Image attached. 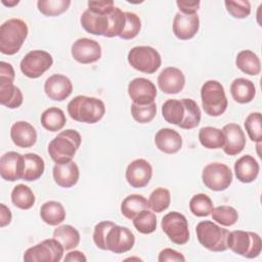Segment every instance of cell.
<instances>
[{
  "label": "cell",
  "mask_w": 262,
  "mask_h": 262,
  "mask_svg": "<svg viewBox=\"0 0 262 262\" xmlns=\"http://www.w3.org/2000/svg\"><path fill=\"white\" fill-rule=\"evenodd\" d=\"M93 242L98 249L123 254L133 248L135 236L128 227L117 225L113 221H101L94 227Z\"/></svg>",
  "instance_id": "1"
},
{
  "label": "cell",
  "mask_w": 262,
  "mask_h": 262,
  "mask_svg": "<svg viewBox=\"0 0 262 262\" xmlns=\"http://www.w3.org/2000/svg\"><path fill=\"white\" fill-rule=\"evenodd\" d=\"M80 23L89 34L113 38L122 34L126 16L125 12L116 6L108 13H96L86 9L80 17Z\"/></svg>",
  "instance_id": "2"
},
{
  "label": "cell",
  "mask_w": 262,
  "mask_h": 262,
  "mask_svg": "<svg viewBox=\"0 0 262 262\" xmlns=\"http://www.w3.org/2000/svg\"><path fill=\"white\" fill-rule=\"evenodd\" d=\"M162 116L167 123L189 130L199 126L202 114L194 100L184 98L166 100L162 105Z\"/></svg>",
  "instance_id": "3"
},
{
  "label": "cell",
  "mask_w": 262,
  "mask_h": 262,
  "mask_svg": "<svg viewBox=\"0 0 262 262\" xmlns=\"http://www.w3.org/2000/svg\"><path fill=\"white\" fill-rule=\"evenodd\" d=\"M68 114L77 122L95 124L105 114V105L102 100L96 97L78 95L68 103Z\"/></svg>",
  "instance_id": "4"
},
{
  "label": "cell",
  "mask_w": 262,
  "mask_h": 262,
  "mask_svg": "<svg viewBox=\"0 0 262 262\" xmlns=\"http://www.w3.org/2000/svg\"><path fill=\"white\" fill-rule=\"evenodd\" d=\"M82 142L81 135L74 129H67L55 136L48 144V154L55 164L73 161Z\"/></svg>",
  "instance_id": "5"
},
{
  "label": "cell",
  "mask_w": 262,
  "mask_h": 262,
  "mask_svg": "<svg viewBox=\"0 0 262 262\" xmlns=\"http://www.w3.org/2000/svg\"><path fill=\"white\" fill-rule=\"evenodd\" d=\"M28 33V26L23 19L10 18L4 21L0 27V52L5 55L17 53Z\"/></svg>",
  "instance_id": "6"
},
{
  "label": "cell",
  "mask_w": 262,
  "mask_h": 262,
  "mask_svg": "<svg viewBox=\"0 0 262 262\" xmlns=\"http://www.w3.org/2000/svg\"><path fill=\"white\" fill-rule=\"evenodd\" d=\"M202 106L211 117L221 116L227 108V98L222 84L216 80L205 82L201 88Z\"/></svg>",
  "instance_id": "7"
},
{
  "label": "cell",
  "mask_w": 262,
  "mask_h": 262,
  "mask_svg": "<svg viewBox=\"0 0 262 262\" xmlns=\"http://www.w3.org/2000/svg\"><path fill=\"white\" fill-rule=\"evenodd\" d=\"M196 237L199 243L212 252H224L227 248V236L229 231L213 221L205 220L198 223Z\"/></svg>",
  "instance_id": "8"
},
{
  "label": "cell",
  "mask_w": 262,
  "mask_h": 262,
  "mask_svg": "<svg viewBox=\"0 0 262 262\" xmlns=\"http://www.w3.org/2000/svg\"><path fill=\"white\" fill-rule=\"evenodd\" d=\"M227 248L239 256L252 259L260 255L262 239L256 232L233 230L228 233Z\"/></svg>",
  "instance_id": "9"
},
{
  "label": "cell",
  "mask_w": 262,
  "mask_h": 262,
  "mask_svg": "<svg viewBox=\"0 0 262 262\" xmlns=\"http://www.w3.org/2000/svg\"><path fill=\"white\" fill-rule=\"evenodd\" d=\"M127 59L133 69L144 74L156 73L162 64L160 53L150 46L133 47L128 52Z\"/></svg>",
  "instance_id": "10"
},
{
  "label": "cell",
  "mask_w": 262,
  "mask_h": 262,
  "mask_svg": "<svg viewBox=\"0 0 262 262\" xmlns=\"http://www.w3.org/2000/svg\"><path fill=\"white\" fill-rule=\"evenodd\" d=\"M64 248L53 238L44 239L41 243L29 248L24 254L26 262H59L62 258Z\"/></svg>",
  "instance_id": "11"
},
{
  "label": "cell",
  "mask_w": 262,
  "mask_h": 262,
  "mask_svg": "<svg viewBox=\"0 0 262 262\" xmlns=\"http://www.w3.org/2000/svg\"><path fill=\"white\" fill-rule=\"evenodd\" d=\"M163 231L169 239L176 245H185L189 239L187 219L179 212L172 211L167 213L161 221Z\"/></svg>",
  "instance_id": "12"
},
{
  "label": "cell",
  "mask_w": 262,
  "mask_h": 262,
  "mask_svg": "<svg viewBox=\"0 0 262 262\" xmlns=\"http://www.w3.org/2000/svg\"><path fill=\"white\" fill-rule=\"evenodd\" d=\"M202 180L207 188L213 191H222L231 184L232 172L225 164L211 163L203 169Z\"/></svg>",
  "instance_id": "13"
},
{
  "label": "cell",
  "mask_w": 262,
  "mask_h": 262,
  "mask_svg": "<svg viewBox=\"0 0 262 262\" xmlns=\"http://www.w3.org/2000/svg\"><path fill=\"white\" fill-rule=\"evenodd\" d=\"M52 63L53 58L49 52L44 50H32L21 59L19 68L26 77L37 79L48 71Z\"/></svg>",
  "instance_id": "14"
},
{
  "label": "cell",
  "mask_w": 262,
  "mask_h": 262,
  "mask_svg": "<svg viewBox=\"0 0 262 262\" xmlns=\"http://www.w3.org/2000/svg\"><path fill=\"white\" fill-rule=\"evenodd\" d=\"M73 58L83 64L93 63L101 57V47L95 40L89 38H80L76 40L71 49Z\"/></svg>",
  "instance_id": "15"
},
{
  "label": "cell",
  "mask_w": 262,
  "mask_h": 262,
  "mask_svg": "<svg viewBox=\"0 0 262 262\" xmlns=\"http://www.w3.org/2000/svg\"><path fill=\"white\" fill-rule=\"evenodd\" d=\"M128 94L133 103L145 105L155 102L157 88L148 79L135 78L128 84Z\"/></svg>",
  "instance_id": "16"
},
{
  "label": "cell",
  "mask_w": 262,
  "mask_h": 262,
  "mask_svg": "<svg viewBox=\"0 0 262 262\" xmlns=\"http://www.w3.org/2000/svg\"><path fill=\"white\" fill-rule=\"evenodd\" d=\"M25 170L24 155L16 151H7L0 158V175L6 181L23 179Z\"/></svg>",
  "instance_id": "17"
},
{
  "label": "cell",
  "mask_w": 262,
  "mask_h": 262,
  "mask_svg": "<svg viewBox=\"0 0 262 262\" xmlns=\"http://www.w3.org/2000/svg\"><path fill=\"white\" fill-rule=\"evenodd\" d=\"M152 176V167L144 159H136L132 161L125 173L126 180L129 185L134 188L145 187Z\"/></svg>",
  "instance_id": "18"
},
{
  "label": "cell",
  "mask_w": 262,
  "mask_h": 262,
  "mask_svg": "<svg viewBox=\"0 0 262 262\" xmlns=\"http://www.w3.org/2000/svg\"><path fill=\"white\" fill-rule=\"evenodd\" d=\"M44 91L50 99L62 101L72 94L73 84L67 76L54 74L46 79L44 83Z\"/></svg>",
  "instance_id": "19"
},
{
  "label": "cell",
  "mask_w": 262,
  "mask_h": 262,
  "mask_svg": "<svg viewBox=\"0 0 262 262\" xmlns=\"http://www.w3.org/2000/svg\"><path fill=\"white\" fill-rule=\"evenodd\" d=\"M173 33L179 40H189L195 36L200 29V18L198 14H183L177 12L172 25Z\"/></svg>",
  "instance_id": "20"
},
{
  "label": "cell",
  "mask_w": 262,
  "mask_h": 262,
  "mask_svg": "<svg viewBox=\"0 0 262 262\" xmlns=\"http://www.w3.org/2000/svg\"><path fill=\"white\" fill-rule=\"evenodd\" d=\"M224 134L223 150L228 156H235L243 151L246 146V136L238 124L229 123L222 128Z\"/></svg>",
  "instance_id": "21"
},
{
  "label": "cell",
  "mask_w": 262,
  "mask_h": 262,
  "mask_svg": "<svg viewBox=\"0 0 262 262\" xmlns=\"http://www.w3.org/2000/svg\"><path fill=\"white\" fill-rule=\"evenodd\" d=\"M158 85L164 93H179L185 85L184 74L175 67L165 68L158 77Z\"/></svg>",
  "instance_id": "22"
},
{
  "label": "cell",
  "mask_w": 262,
  "mask_h": 262,
  "mask_svg": "<svg viewBox=\"0 0 262 262\" xmlns=\"http://www.w3.org/2000/svg\"><path fill=\"white\" fill-rule=\"evenodd\" d=\"M10 138L17 147L29 148L37 141V131L30 123L17 121L10 128Z\"/></svg>",
  "instance_id": "23"
},
{
  "label": "cell",
  "mask_w": 262,
  "mask_h": 262,
  "mask_svg": "<svg viewBox=\"0 0 262 262\" xmlns=\"http://www.w3.org/2000/svg\"><path fill=\"white\" fill-rule=\"evenodd\" d=\"M52 174L55 183L63 188L74 186L78 182L80 176L79 168L74 161L55 164L52 169Z\"/></svg>",
  "instance_id": "24"
},
{
  "label": "cell",
  "mask_w": 262,
  "mask_h": 262,
  "mask_svg": "<svg viewBox=\"0 0 262 262\" xmlns=\"http://www.w3.org/2000/svg\"><path fill=\"white\" fill-rule=\"evenodd\" d=\"M155 144L165 154H176L182 147V137L174 129L162 128L155 135Z\"/></svg>",
  "instance_id": "25"
},
{
  "label": "cell",
  "mask_w": 262,
  "mask_h": 262,
  "mask_svg": "<svg viewBox=\"0 0 262 262\" xmlns=\"http://www.w3.org/2000/svg\"><path fill=\"white\" fill-rule=\"evenodd\" d=\"M259 164L250 155H245L237 159L234 164V173L238 181L243 183H251L258 177Z\"/></svg>",
  "instance_id": "26"
},
{
  "label": "cell",
  "mask_w": 262,
  "mask_h": 262,
  "mask_svg": "<svg viewBox=\"0 0 262 262\" xmlns=\"http://www.w3.org/2000/svg\"><path fill=\"white\" fill-rule=\"evenodd\" d=\"M230 94L237 103H249L256 95V87L251 80L236 78L231 82Z\"/></svg>",
  "instance_id": "27"
},
{
  "label": "cell",
  "mask_w": 262,
  "mask_h": 262,
  "mask_svg": "<svg viewBox=\"0 0 262 262\" xmlns=\"http://www.w3.org/2000/svg\"><path fill=\"white\" fill-rule=\"evenodd\" d=\"M24 100L23 92L13 82L0 80V103L8 108H17Z\"/></svg>",
  "instance_id": "28"
},
{
  "label": "cell",
  "mask_w": 262,
  "mask_h": 262,
  "mask_svg": "<svg viewBox=\"0 0 262 262\" xmlns=\"http://www.w3.org/2000/svg\"><path fill=\"white\" fill-rule=\"evenodd\" d=\"M40 217L46 224L56 226L64 221L66 210L59 202L48 201L41 206Z\"/></svg>",
  "instance_id": "29"
},
{
  "label": "cell",
  "mask_w": 262,
  "mask_h": 262,
  "mask_svg": "<svg viewBox=\"0 0 262 262\" xmlns=\"http://www.w3.org/2000/svg\"><path fill=\"white\" fill-rule=\"evenodd\" d=\"M235 66L243 73L250 76H257L261 71V62L256 53L251 50H242L235 57Z\"/></svg>",
  "instance_id": "30"
},
{
  "label": "cell",
  "mask_w": 262,
  "mask_h": 262,
  "mask_svg": "<svg viewBox=\"0 0 262 262\" xmlns=\"http://www.w3.org/2000/svg\"><path fill=\"white\" fill-rule=\"evenodd\" d=\"M40 121L44 129L50 132H56L63 128L67 123V118L62 110L52 106L42 113Z\"/></svg>",
  "instance_id": "31"
},
{
  "label": "cell",
  "mask_w": 262,
  "mask_h": 262,
  "mask_svg": "<svg viewBox=\"0 0 262 262\" xmlns=\"http://www.w3.org/2000/svg\"><path fill=\"white\" fill-rule=\"evenodd\" d=\"M25 159V170L23 179L26 181H35L38 180L44 173L45 164L43 159L33 152L24 155Z\"/></svg>",
  "instance_id": "32"
},
{
  "label": "cell",
  "mask_w": 262,
  "mask_h": 262,
  "mask_svg": "<svg viewBox=\"0 0 262 262\" xmlns=\"http://www.w3.org/2000/svg\"><path fill=\"white\" fill-rule=\"evenodd\" d=\"M149 209L148 201L141 194H130L121 204V213L127 219L133 220L142 210Z\"/></svg>",
  "instance_id": "33"
},
{
  "label": "cell",
  "mask_w": 262,
  "mask_h": 262,
  "mask_svg": "<svg viewBox=\"0 0 262 262\" xmlns=\"http://www.w3.org/2000/svg\"><path fill=\"white\" fill-rule=\"evenodd\" d=\"M199 140L208 149H218L224 145V134L218 128L207 126L200 129Z\"/></svg>",
  "instance_id": "34"
},
{
  "label": "cell",
  "mask_w": 262,
  "mask_h": 262,
  "mask_svg": "<svg viewBox=\"0 0 262 262\" xmlns=\"http://www.w3.org/2000/svg\"><path fill=\"white\" fill-rule=\"evenodd\" d=\"M53 237L57 239L67 251L75 249L80 243L79 231L69 224L57 226L53 231Z\"/></svg>",
  "instance_id": "35"
},
{
  "label": "cell",
  "mask_w": 262,
  "mask_h": 262,
  "mask_svg": "<svg viewBox=\"0 0 262 262\" xmlns=\"http://www.w3.org/2000/svg\"><path fill=\"white\" fill-rule=\"evenodd\" d=\"M11 202L21 210H29L35 204V194L28 185L17 184L11 191Z\"/></svg>",
  "instance_id": "36"
},
{
  "label": "cell",
  "mask_w": 262,
  "mask_h": 262,
  "mask_svg": "<svg viewBox=\"0 0 262 262\" xmlns=\"http://www.w3.org/2000/svg\"><path fill=\"white\" fill-rule=\"evenodd\" d=\"M132 221L135 229L142 234L152 233L157 229L156 214L149 209H145L139 212Z\"/></svg>",
  "instance_id": "37"
},
{
  "label": "cell",
  "mask_w": 262,
  "mask_h": 262,
  "mask_svg": "<svg viewBox=\"0 0 262 262\" xmlns=\"http://www.w3.org/2000/svg\"><path fill=\"white\" fill-rule=\"evenodd\" d=\"M71 5L70 0H39L38 10L45 16H57L66 12Z\"/></svg>",
  "instance_id": "38"
},
{
  "label": "cell",
  "mask_w": 262,
  "mask_h": 262,
  "mask_svg": "<svg viewBox=\"0 0 262 262\" xmlns=\"http://www.w3.org/2000/svg\"><path fill=\"white\" fill-rule=\"evenodd\" d=\"M189 210L196 217L209 216L213 210V202L205 193L194 194L189 201Z\"/></svg>",
  "instance_id": "39"
},
{
  "label": "cell",
  "mask_w": 262,
  "mask_h": 262,
  "mask_svg": "<svg viewBox=\"0 0 262 262\" xmlns=\"http://www.w3.org/2000/svg\"><path fill=\"white\" fill-rule=\"evenodd\" d=\"M171 203L170 191L165 187L156 188L149 195V209L156 213H161L167 210Z\"/></svg>",
  "instance_id": "40"
},
{
  "label": "cell",
  "mask_w": 262,
  "mask_h": 262,
  "mask_svg": "<svg viewBox=\"0 0 262 262\" xmlns=\"http://www.w3.org/2000/svg\"><path fill=\"white\" fill-rule=\"evenodd\" d=\"M211 215L214 221L223 226H231L238 219L237 211L230 206H219L213 208Z\"/></svg>",
  "instance_id": "41"
},
{
  "label": "cell",
  "mask_w": 262,
  "mask_h": 262,
  "mask_svg": "<svg viewBox=\"0 0 262 262\" xmlns=\"http://www.w3.org/2000/svg\"><path fill=\"white\" fill-rule=\"evenodd\" d=\"M261 113H251L245 120V129L252 141L261 143L262 140V126Z\"/></svg>",
  "instance_id": "42"
},
{
  "label": "cell",
  "mask_w": 262,
  "mask_h": 262,
  "mask_svg": "<svg viewBox=\"0 0 262 262\" xmlns=\"http://www.w3.org/2000/svg\"><path fill=\"white\" fill-rule=\"evenodd\" d=\"M156 114L157 105L155 102L145 105H140L136 103L131 104V115L133 119L140 124L151 122L156 117Z\"/></svg>",
  "instance_id": "43"
},
{
  "label": "cell",
  "mask_w": 262,
  "mask_h": 262,
  "mask_svg": "<svg viewBox=\"0 0 262 262\" xmlns=\"http://www.w3.org/2000/svg\"><path fill=\"white\" fill-rule=\"evenodd\" d=\"M126 24L120 38L123 40H131L135 38L141 29V20L134 12H125Z\"/></svg>",
  "instance_id": "44"
},
{
  "label": "cell",
  "mask_w": 262,
  "mask_h": 262,
  "mask_svg": "<svg viewBox=\"0 0 262 262\" xmlns=\"http://www.w3.org/2000/svg\"><path fill=\"white\" fill-rule=\"evenodd\" d=\"M227 12L234 18H246L251 13V4L247 0L231 1L226 0L224 2Z\"/></svg>",
  "instance_id": "45"
},
{
  "label": "cell",
  "mask_w": 262,
  "mask_h": 262,
  "mask_svg": "<svg viewBox=\"0 0 262 262\" xmlns=\"http://www.w3.org/2000/svg\"><path fill=\"white\" fill-rule=\"evenodd\" d=\"M158 261L159 262H167V261H170V262H184L185 257L181 253L177 252L176 250L166 248V249H164L160 252L159 257H158Z\"/></svg>",
  "instance_id": "46"
},
{
  "label": "cell",
  "mask_w": 262,
  "mask_h": 262,
  "mask_svg": "<svg viewBox=\"0 0 262 262\" xmlns=\"http://www.w3.org/2000/svg\"><path fill=\"white\" fill-rule=\"evenodd\" d=\"M88 9L96 13H108L115 7L114 1L101 0V1H88Z\"/></svg>",
  "instance_id": "47"
},
{
  "label": "cell",
  "mask_w": 262,
  "mask_h": 262,
  "mask_svg": "<svg viewBox=\"0 0 262 262\" xmlns=\"http://www.w3.org/2000/svg\"><path fill=\"white\" fill-rule=\"evenodd\" d=\"M200 4V1H176V5L180 10L179 12L183 14H196Z\"/></svg>",
  "instance_id": "48"
},
{
  "label": "cell",
  "mask_w": 262,
  "mask_h": 262,
  "mask_svg": "<svg viewBox=\"0 0 262 262\" xmlns=\"http://www.w3.org/2000/svg\"><path fill=\"white\" fill-rule=\"evenodd\" d=\"M15 78V73L12 66L6 61L0 62V80L13 82Z\"/></svg>",
  "instance_id": "49"
},
{
  "label": "cell",
  "mask_w": 262,
  "mask_h": 262,
  "mask_svg": "<svg viewBox=\"0 0 262 262\" xmlns=\"http://www.w3.org/2000/svg\"><path fill=\"white\" fill-rule=\"evenodd\" d=\"M12 215L9 208H7L4 204H0V226L5 227L11 222Z\"/></svg>",
  "instance_id": "50"
},
{
  "label": "cell",
  "mask_w": 262,
  "mask_h": 262,
  "mask_svg": "<svg viewBox=\"0 0 262 262\" xmlns=\"http://www.w3.org/2000/svg\"><path fill=\"white\" fill-rule=\"evenodd\" d=\"M64 262H86V256L80 251H72L66 255L63 258Z\"/></svg>",
  "instance_id": "51"
},
{
  "label": "cell",
  "mask_w": 262,
  "mask_h": 262,
  "mask_svg": "<svg viewBox=\"0 0 262 262\" xmlns=\"http://www.w3.org/2000/svg\"><path fill=\"white\" fill-rule=\"evenodd\" d=\"M2 2V4H4L5 6H8V7H12V6H14V5H16V4H18V0H13V1H8V2H6L5 0H2L1 1Z\"/></svg>",
  "instance_id": "52"
}]
</instances>
